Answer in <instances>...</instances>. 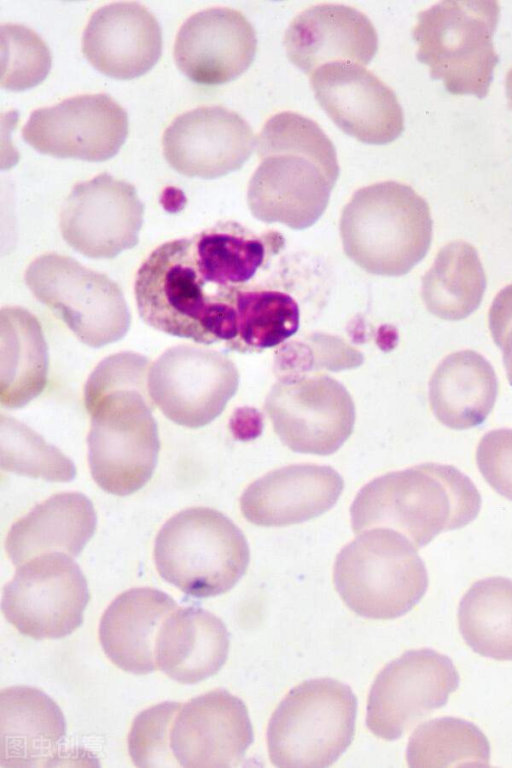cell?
Listing matches in <instances>:
<instances>
[{
	"label": "cell",
	"instance_id": "obj_32",
	"mask_svg": "<svg viewBox=\"0 0 512 768\" xmlns=\"http://www.w3.org/2000/svg\"><path fill=\"white\" fill-rule=\"evenodd\" d=\"M460 633L476 653L498 661L512 660V580L476 581L458 608Z\"/></svg>",
	"mask_w": 512,
	"mask_h": 768
},
{
	"label": "cell",
	"instance_id": "obj_37",
	"mask_svg": "<svg viewBox=\"0 0 512 768\" xmlns=\"http://www.w3.org/2000/svg\"><path fill=\"white\" fill-rule=\"evenodd\" d=\"M310 339L311 344L291 342L277 350L274 371L278 378L322 369L341 371L363 363V355L337 337L323 334Z\"/></svg>",
	"mask_w": 512,
	"mask_h": 768
},
{
	"label": "cell",
	"instance_id": "obj_38",
	"mask_svg": "<svg viewBox=\"0 0 512 768\" xmlns=\"http://www.w3.org/2000/svg\"><path fill=\"white\" fill-rule=\"evenodd\" d=\"M180 707L178 702H164L142 711L135 718L128 736V748L137 767L177 766L170 749V731Z\"/></svg>",
	"mask_w": 512,
	"mask_h": 768
},
{
	"label": "cell",
	"instance_id": "obj_10",
	"mask_svg": "<svg viewBox=\"0 0 512 768\" xmlns=\"http://www.w3.org/2000/svg\"><path fill=\"white\" fill-rule=\"evenodd\" d=\"M25 283L87 346H106L129 330L131 315L120 287L73 258L53 252L37 257L26 269Z\"/></svg>",
	"mask_w": 512,
	"mask_h": 768
},
{
	"label": "cell",
	"instance_id": "obj_26",
	"mask_svg": "<svg viewBox=\"0 0 512 768\" xmlns=\"http://www.w3.org/2000/svg\"><path fill=\"white\" fill-rule=\"evenodd\" d=\"M95 528L96 514L91 501L78 492L60 493L15 522L7 534L5 548L15 566L52 552L76 557Z\"/></svg>",
	"mask_w": 512,
	"mask_h": 768
},
{
	"label": "cell",
	"instance_id": "obj_13",
	"mask_svg": "<svg viewBox=\"0 0 512 768\" xmlns=\"http://www.w3.org/2000/svg\"><path fill=\"white\" fill-rule=\"evenodd\" d=\"M239 385L236 365L223 353L192 345L167 349L148 374L149 396L176 424L199 428L224 410Z\"/></svg>",
	"mask_w": 512,
	"mask_h": 768
},
{
	"label": "cell",
	"instance_id": "obj_41",
	"mask_svg": "<svg viewBox=\"0 0 512 768\" xmlns=\"http://www.w3.org/2000/svg\"><path fill=\"white\" fill-rule=\"evenodd\" d=\"M229 426L236 439L249 441L261 434L263 418L255 408L240 407L234 411Z\"/></svg>",
	"mask_w": 512,
	"mask_h": 768
},
{
	"label": "cell",
	"instance_id": "obj_39",
	"mask_svg": "<svg viewBox=\"0 0 512 768\" xmlns=\"http://www.w3.org/2000/svg\"><path fill=\"white\" fill-rule=\"evenodd\" d=\"M476 464L486 482L512 501V429L485 433L476 448Z\"/></svg>",
	"mask_w": 512,
	"mask_h": 768
},
{
	"label": "cell",
	"instance_id": "obj_19",
	"mask_svg": "<svg viewBox=\"0 0 512 768\" xmlns=\"http://www.w3.org/2000/svg\"><path fill=\"white\" fill-rule=\"evenodd\" d=\"M253 742V729L242 700L217 689L188 701L170 731V749L185 768L236 766Z\"/></svg>",
	"mask_w": 512,
	"mask_h": 768
},
{
	"label": "cell",
	"instance_id": "obj_33",
	"mask_svg": "<svg viewBox=\"0 0 512 768\" xmlns=\"http://www.w3.org/2000/svg\"><path fill=\"white\" fill-rule=\"evenodd\" d=\"M235 307L237 336L226 347L239 353L279 346L294 335L300 325L298 303L283 291L239 288Z\"/></svg>",
	"mask_w": 512,
	"mask_h": 768
},
{
	"label": "cell",
	"instance_id": "obj_34",
	"mask_svg": "<svg viewBox=\"0 0 512 768\" xmlns=\"http://www.w3.org/2000/svg\"><path fill=\"white\" fill-rule=\"evenodd\" d=\"M406 758L411 768L487 767L490 745L473 723L442 717L418 726L409 739Z\"/></svg>",
	"mask_w": 512,
	"mask_h": 768
},
{
	"label": "cell",
	"instance_id": "obj_1",
	"mask_svg": "<svg viewBox=\"0 0 512 768\" xmlns=\"http://www.w3.org/2000/svg\"><path fill=\"white\" fill-rule=\"evenodd\" d=\"M150 360L120 352L103 359L84 386L91 415L88 460L104 491L126 496L152 476L160 448L154 403L148 391Z\"/></svg>",
	"mask_w": 512,
	"mask_h": 768
},
{
	"label": "cell",
	"instance_id": "obj_6",
	"mask_svg": "<svg viewBox=\"0 0 512 768\" xmlns=\"http://www.w3.org/2000/svg\"><path fill=\"white\" fill-rule=\"evenodd\" d=\"M154 560L160 576L197 598L230 590L250 560L247 540L224 514L191 507L171 517L155 539Z\"/></svg>",
	"mask_w": 512,
	"mask_h": 768
},
{
	"label": "cell",
	"instance_id": "obj_11",
	"mask_svg": "<svg viewBox=\"0 0 512 768\" xmlns=\"http://www.w3.org/2000/svg\"><path fill=\"white\" fill-rule=\"evenodd\" d=\"M90 599L86 578L64 553L20 565L2 593V613L21 634L40 639L69 635L83 622Z\"/></svg>",
	"mask_w": 512,
	"mask_h": 768
},
{
	"label": "cell",
	"instance_id": "obj_9",
	"mask_svg": "<svg viewBox=\"0 0 512 768\" xmlns=\"http://www.w3.org/2000/svg\"><path fill=\"white\" fill-rule=\"evenodd\" d=\"M357 699L331 678L293 688L273 712L267 729L272 764L280 768H325L351 744Z\"/></svg>",
	"mask_w": 512,
	"mask_h": 768
},
{
	"label": "cell",
	"instance_id": "obj_15",
	"mask_svg": "<svg viewBox=\"0 0 512 768\" xmlns=\"http://www.w3.org/2000/svg\"><path fill=\"white\" fill-rule=\"evenodd\" d=\"M143 214L135 188L102 173L74 186L60 213V231L82 255L111 259L137 245Z\"/></svg>",
	"mask_w": 512,
	"mask_h": 768
},
{
	"label": "cell",
	"instance_id": "obj_22",
	"mask_svg": "<svg viewBox=\"0 0 512 768\" xmlns=\"http://www.w3.org/2000/svg\"><path fill=\"white\" fill-rule=\"evenodd\" d=\"M288 59L306 74L331 62L367 65L378 50L369 18L342 4H319L299 13L284 35Z\"/></svg>",
	"mask_w": 512,
	"mask_h": 768
},
{
	"label": "cell",
	"instance_id": "obj_18",
	"mask_svg": "<svg viewBox=\"0 0 512 768\" xmlns=\"http://www.w3.org/2000/svg\"><path fill=\"white\" fill-rule=\"evenodd\" d=\"M255 143L250 125L221 106L198 107L179 115L162 138L168 164L187 177L214 179L242 167Z\"/></svg>",
	"mask_w": 512,
	"mask_h": 768
},
{
	"label": "cell",
	"instance_id": "obj_28",
	"mask_svg": "<svg viewBox=\"0 0 512 768\" xmlns=\"http://www.w3.org/2000/svg\"><path fill=\"white\" fill-rule=\"evenodd\" d=\"M190 252L207 286L228 291L247 286L284 246L277 231L256 233L233 221L218 222L189 238Z\"/></svg>",
	"mask_w": 512,
	"mask_h": 768
},
{
	"label": "cell",
	"instance_id": "obj_4",
	"mask_svg": "<svg viewBox=\"0 0 512 768\" xmlns=\"http://www.w3.org/2000/svg\"><path fill=\"white\" fill-rule=\"evenodd\" d=\"M432 224L429 205L412 187L383 181L352 195L339 229L346 256L361 269L402 276L427 254Z\"/></svg>",
	"mask_w": 512,
	"mask_h": 768
},
{
	"label": "cell",
	"instance_id": "obj_25",
	"mask_svg": "<svg viewBox=\"0 0 512 768\" xmlns=\"http://www.w3.org/2000/svg\"><path fill=\"white\" fill-rule=\"evenodd\" d=\"M177 608L172 597L150 587L132 588L116 597L104 612L99 640L120 669L137 675L157 668L156 640L165 619Z\"/></svg>",
	"mask_w": 512,
	"mask_h": 768
},
{
	"label": "cell",
	"instance_id": "obj_8",
	"mask_svg": "<svg viewBox=\"0 0 512 768\" xmlns=\"http://www.w3.org/2000/svg\"><path fill=\"white\" fill-rule=\"evenodd\" d=\"M499 16L497 1L438 2L417 15V59L448 92L484 98L498 63L493 36Z\"/></svg>",
	"mask_w": 512,
	"mask_h": 768
},
{
	"label": "cell",
	"instance_id": "obj_35",
	"mask_svg": "<svg viewBox=\"0 0 512 768\" xmlns=\"http://www.w3.org/2000/svg\"><path fill=\"white\" fill-rule=\"evenodd\" d=\"M0 465L5 471L52 482L76 476L74 463L58 448L14 418L0 417Z\"/></svg>",
	"mask_w": 512,
	"mask_h": 768
},
{
	"label": "cell",
	"instance_id": "obj_12",
	"mask_svg": "<svg viewBox=\"0 0 512 768\" xmlns=\"http://www.w3.org/2000/svg\"><path fill=\"white\" fill-rule=\"evenodd\" d=\"M264 410L282 443L297 453L331 455L350 437L356 412L348 390L325 374L278 378Z\"/></svg>",
	"mask_w": 512,
	"mask_h": 768
},
{
	"label": "cell",
	"instance_id": "obj_5",
	"mask_svg": "<svg viewBox=\"0 0 512 768\" xmlns=\"http://www.w3.org/2000/svg\"><path fill=\"white\" fill-rule=\"evenodd\" d=\"M142 320L166 334L201 344L232 342L237 335L235 300L213 299L197 272L189 238L155 248L138 269L134 284Z\"/></svg>",
	"mask_w": 512,
	"mask_h": 768
},
{
	"label": "cell",
	"instance_id": "obj_20",
	"mask_svg": "<svg viewBox=\"0 0 512 768\" xmlns=\"http://www.w3.org/2000/svg\"><path fill=\"white\" fill-rule=\"evenodd\" d=\"M257 37L249 20L231 8L199 11L181 26L174 44L179 70L191 81L219 85L235 80L252 64Z\"/></svg>",
	"mask_w": 512,
	"mask_h": 768
},
{
	"label": "cell",
	"instance_id": "obj_31",
	"mask_svg": "<svg viewBox=\"0 0 512 768\" xmlns=\"http://www.w3.org/2000/svg\"><path fill=\"white\" fill-rule=\"evenodd\" d=\"M486 275L477 250L458 240L445 245L422 278L421 296L427 310L438 318L458 321L480 305Z\"/></svg>",
	"mask_w": 512,
	"mask_h": 768
},
{
	"label": "cell",
	"instance_id": "obj_7",
	"mask_svg": "<svg viewBox=\"0 0 512 768\" xmlns=\"http://www.w3.org/2000/svg\"><path fill=\"white\" fill-rule=\"evenodd\" d=\"M416 547L390 528H373L338 553L333 581L345 604L370 619H393L409 612L428 587V574Z\"/></svg>",
	"mask_w": 512,
	"mask_h": 768
},
{
	"label": "cell",
	"instance_id": "obj_42",
	"mask_svg": "<svg viewBox=\"0 0 512 768\" xmlns=\"http://www.w3.org/2000/svg\"><path fill=\"white\" fill-rule=\"evenodd\" d=\"M505 87L508 103L512 108V68L507 73Z\"/></svg>",
	"mask_w": 512,
	"mask_h": 768
},
{
	"label": "cell",
	"instance_id": "obj_23",
	"mask_svg": "<svg viewBox=\"0 0 512 768\" xmlns=\"http://www.w3.org/2000/svg\"><path fill=\"white\" fill-rule=\"evenodd\" d=\"M162 32L155 16L137 2H116L95 11L82 37V52L99 72L116 79L142 76L159 60Z\"/></svg>",
	"mask_w": 512,
	"mask_h": 768
},
{
	"label": "cell",
	"instance_id": "obj_21",
	"mask_svg": "<svg viewBox=\"0 0 512 768\" xmlns=\"http://www.w3.org/2000/svg\"><path fill=\"white\" fill-rule=\"evenodd\" d=\"M343 488V478L330 466L288 465L251 483L240 497V510L258 526L299 524L331 509Z\"/></svg>",
	"mask_w": 512,
	"mask_h": 768
},
{
	"label": "cell",
	"instance_id": "obj_17",
	"mask_svg": "<svg viewBox=\"0 0 512 768\" xmlns=\"http://www.w3.org/2000/svg\"><path fill=\"white\" fill-rule=\"evenodd\" d=\"M315 98L347 135L365 144L384 145L404 130L395 93L362 65L331 62L311 74Z\"/></svg>",
	"mask_w": 512,
	"mask_h": 768
},
{
	"label": "cell",
	"instance_id": "obj_24",
	"mask_svg": "<svg viewBox=\"0 0 512 768\" xmlns=\"http://www.w3.org/2000/svg\"><path fill=\"white\" fill-rule=\"evenodd\" d=\"M66 735L59 706L29 686L0 693V765L8 768L54 766Z\"/></svg>",
	"mask_w": 512,
	"mask_h": 768
},
{
	"label": "cell",
	"instance_id": "obj_16",
	"mask_svg": "<svg viewBox=\"0 0 512 768\" xmlns=\"http://www.w3.org/2000/svg\"><path fill=\"white\" fill-rule=\"evenodd\" d=\"M128 135L126 111L109 95L84 94L35 110L22 138L56 158L101 162L112 158Z\"/></svg>",
	"mask_w": 512,
	"mask_h": 768
},
{
	"label": "cell",
	"instance_id": "obj_3",
	"mask_svg": "<svg viewBox=\"0 0 512 768\" xmlns=\"http://www.w3.org/2000/svg\"><path fill=\"white\" fill-rule=\"evenodd\" d=\"M481 496L472 480L452 465L424 463L393 471L364 485L351 507L355 533L390 528L417 548L438 534L475 520Z\"/></svg>",
	"mask_w": 512,
	"mask_h": 768
},
{
	"label": "cell",
	"instance_id": "obj_27",
	"mask_svg": "<svg viewBox=\"0 0 512 768\" xmlns=\"http://www.w3.org/2000/svg\"><path fill=\"white\" fill-rule=\"evenodd\" d=\"M229 651V635L217 616L198 607L173 611L156 640V664L167 676L193 684L217 673Z\"/></svg>",
	"mask_w": 512,
	"mask_h": 768
},
{
	"label": "cell",
	"instance_id": "obj_29",
	"mask_svg": "<svg viewBox=\"0 0 512 768\" xmlns=\"http://www.w3.org/2000/svg\"><path fill=\"white\" fill-rule=\"evenodd\" d=\"M498 379L490 362L473 350L447 355L434 370L428 385L431 410L453 430L484 423L498 395Z\"/></svg>",
	"mask_w": 512,
	"mask_h": 768
},
{
	"label": "cell",
	"instance_id": "obj_40",
	"mask_svg": "<svg viewBox=\"0 0 512 768\" xmlns=\"http://www.w3.org/2000/svg\"><path fill=\"white\" fill-rule=\"evenodd\" d=\"M488 318L491 336L502 351L507 379L512 386V284L496 295Z\"/></svg>",
	"mask_w": 512,
	"mask_h": 768
},
{
	"label": "cell",
	"instance_id": "obj_2",
	"mask_svg": "<svg viewBox=\"0 0 512 768\" xmlns=\"http://www.w3.org/2000/svg\"><path fill=\"white\" fill-rule=\"evenodd\" d=\"M256 149L260 163L247 189L252 215L294 230L312 226L339 177L332 141L315 121L287 111L266 121Z\"/></svg>",
	"mask_w": 512,
	"mask_h": 768
},
{
	"label": "cell",
	"instance_id": "obj_36",
	"mask_svg": "<svg viewBox=\"0 0 512 768\" xmlns=\"http://www.w3.org/2000/svg\"><path fill=\"white\" fill-rule=\"evenodd\" d=\"M1 86L23 91L41 83L48 75L52 57L45 42L20 24L1 25Z\"/></svg>",
	"mask_w": 512,
	"mask_h": 768
},
{
	"label": "cell",
	"instance_id": "obj_14",
	"mask_svg": "<svg viewBox=\"0 0 512 768\" xmlns=\"http://www.w3.org/2000/svg\"><path fill=\"white\" fill-rule=\"evenodd\" d=\"M452 660L431 649L409 650L376 676L367 700L366 725L378 738L396 740L443 707L458 688Z\"/></svg>",
	"mask_w": 512,
	"mask_h": 768
},
{
	"label": "cell",
	"instance_id": "obj_30",
	"mask_svg": "<svg viewBox=\"0 0 512 768\" xmlns=\"http://www.w3.org/2000/svg\"><path fill=\"white\" fill-rule=\"evenodd\" d=\"M0 402L21 408L45 388L48 350L38 319L22 307L0 312Z\"/></svg>",
	"mask_w": 512,
	"mask_h": 768
}]
</instances>
